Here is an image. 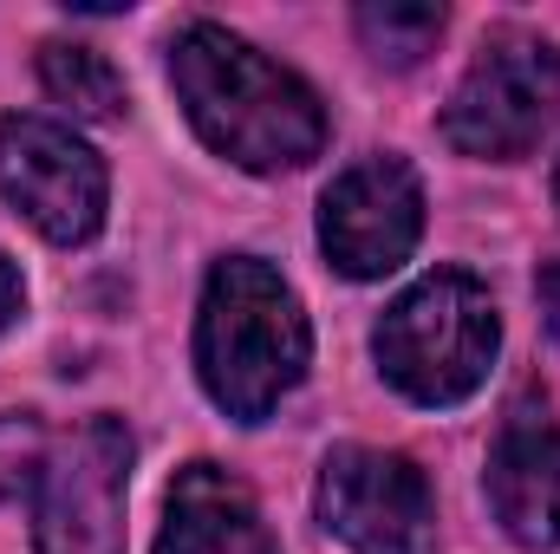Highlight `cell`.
I'll use <instances>...</instances> for the list:
<instances>
[{
	"label": "cell",
	"mask_w": 560,
	"mask_h": 554,
	"mask_svg": "<svg viewBox=\"0 0 560 554\" xmlns=\"http://www.w3.org/2000/svg\"><path fill=\"white\" fill-rule=\"evenodd\" d=\"M20 307H26V287H20V268L0 255V333L20 320Z\"/></svg>",
	"instance_id": "5bb4252c"
},
{
	"label": "cell",
	"mask_w": 560,
	"mask_h": 554,
	"mask_svg": "<svg viewBox=\"0 0 560 554\" xmlns=\"http://www.w3.org/2000/svg\"><path fill=\"white\" fill-rule=\"evenodd\" d=\"M555 189H560V183H555Z\"/></svg>",
	"instance_id": "2e32d148"
},
{
	"label": "cell",
	"mask_w": 560,
	"mask_h": 554,
	"mask_svg": "<svg viewBox=\"0 0 560 554\" xmlns=\"http://www.w3.org/2000/svg\"><path fill=\"white\" fill-rule=\"evenodd\" d=\"M170 85L196 138L255 176L300 170L326 150V112L313 85L215 20H196L170 39Z\"/></svg>",
	"instance_id": "6da1fadb"
},
{
	"label": "cell",
	"mask_w": 560,
	"mask_h": 554,
	"mask_svg": "<svg viewBox=\"0 0 560 554\" xmlns=\"http://www.w3.org/2000/svg\"><path fill=\"white\" fill-rule=\"evenodd\" d=\"M541 307H548V326H555V339H560V262L541 275Z\"/></svg>",
	"instance_id": "9a60e30c"
},
{
	"label": "cell",
	"mask_w": 560,
	"mask_h": 554,
	"mask_svg": "<svg viewBox=\"0 0 560 554\" xmlns=\"http://www.w3.org/2000/svg\"><path fill=\"white\" fill-rule=\"evenodd\" d=\"M39 463H46V430H39V417L0 412V503L20 496L26 483H39Z\"/></svg>",
	"instance_id": "4fadbf2b"
},
{
	"label": "cell",
	"mask_w": 560,
	"mask_h": 554,
	"mask_svg": "<svg viewBox=\"0 0 560 554\" xmlns=\"http://www.w3.org/2000/svg\"><path fill=\"white\" fill-rule=\"evenodd\" d=\"M352 20H359V39L372 46V59H385V66H418L450 26V13L423 7V0H365Z\"/></svg>",
	"instance_id": "7c38bea8"
},
{
	"label": "cell",
	"mask_w": 560,
	"mask_h": 554,
	"mask_svg": "<svg viewBox=\"0 0 560 554\" xmlns=\"http://www.w3.org/2000/svg\"><path fill=\"white\" fill-rule=\"evenodd\" d=\"M313 333L300 313V293L261 262V255H229L202 287L196 313V372L202 392L242 424H261L280 399L306 379Z\"/></svg>",
	"instance_id": "7a4b0ae2"
},
{
	"label": "cell",
	"mask_w": 560,
	"mask_h": 554,
	"mask_svg": "<svg viewBox=\"0 0 560 554\" xmlns=\"http://www.w3.org/2000/svg\"><path fill=\"white\" fill-rule=\"evenodd\" d=\"M489 509L522 549H555L560 542V430L548 417V399H515L495 450H489Z\"/></svg>",
	"instance_id": "9c48e42d"
},
{
	"label": "cell",
	"mask_w": 560,
	"mask_h": 554,
	"mask_svg": "<svg viewBox=\"0 0 560 554\" xmlns=\"http://www.w3.org/2000/svg\"><path fill=\"white\" fill-rule=\"evenodd\" d=\"M560 112V46L535 33H495L443 105V138L463 157L515 163L548 138Z\"/></svg>",
	"instance_id": "277c9868"
},
{
	"label": "cell",
	"mask_w": 560,
	"mask_h": 554,
	"mask_svg": "<svg viewBox=\"0 0 560 554\" xmlns=\"http://www.w3.org/2000/svg\"><path fill=\"white\" fill-rule=\"evenodd\" d=\"M39 85L72 112V118H125V79L98 46L79 39H46L39 46Z\"/></svg>",
	"instance_id": "8fae6325"
},
{
	"label": "cell",
	"mask_w": 560,
	"mask_h": 554,
	"mask_svg": "<svg viewBox=\"0 0 560 554\" xmlns=\"http://www.w3.org/2000/svg\"><path fill=\"white\" fill-rule=\"evenodd\" d=\"M0 196L59 249H85L105 229V163L85 138H72L52 118L13 112L0 118Z\"/></svg>",
	"instance_id": "8992f818"
},
{
	"label": "cell",
	"mask_w": 560,
	"mask_h": 554,
	"mask_svg": "<svg viewBox=\"0 0 560 554\" xmlns=\"http://www.w3.org/2000/svg\"><path fill=\"white\" fill-rule=\"evenodd\" d=\"M495 346H502V313L489 287L456 268H436L418 287H405L372 333L378 372L430 412L476 399L495 366Z\"/></svg>",
	"instance_id": "3957f363"
},
{
	"label": "cell",
	"mask_w": 560,
	"mask_h": 554,
	"mask_svg": "<svg viewBox=\"0 0 560 554\" xmlns=\"http://www.w3.org/2000/svg\"><path fill=\"white\" fill-rule=\"evenodd\" d=\"M131 450L125 417H92L46 450L33 483V554H125Z\"/></svg>",
	"instance_id": "5b68a950"
},
{
	"label": "cell",
	"mask_w": 560,
	"mask_h": 554,
	"mask_svg": "<svg viewBox=\"0 0 560 554\" xmlns=\"http://www.w3.org/2000/svg\"><path fill=\"white\" fill-rule=\"evenodd\" d=\"M156 554H280L275 529L261 522V503L242 476L222 463H183L163 496V535Z\"/></svg>",
	"instance_id": "30bf717a"
},
{
	"label": "cell",
	"mask_w": 560,
	"mask_h": 554,
	"mask_svg": "<svg viewBox=\"0 0 560 554\" xmlns=\"http://www.w3.org/2000/svg\"><path fill=\"white\" fill-rule=\"evenodd\" d=\"M423 235V189L405 157H365L319 196V249L346 280H385Z\"/></svg>",
	"instance_id": "ba28073f"
},
{
	"label": "cell",
	"mask_w": 560,
	"mask_h": 554,
	"mask_svg": "<svg viewBox=\"0 0 560 554\" xmlns=\"http://www.w3.org/2000/svg\"><path fill=\"white\" fill-rule=\"evenodd\" d=\"M313 509L352 554H436V496L398 450L339 443L319 463Z\"/></svg>",
	"instance_id": "52a82bcc"
}]
</instances>
